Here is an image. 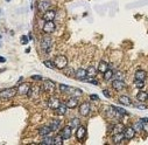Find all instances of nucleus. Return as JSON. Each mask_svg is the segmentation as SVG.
I'll use <instances>...</instances> for the list:
<instances>
[{
    "instance_id": "obj_1",
    "label": "nucleus",
    "mask_w": 148,
    "mask_h": 145,
    "mask_svg": "<svg viewBox=\"0 0 148 145\" xmlns=\"http://www.w3.org/2000/svg\"><path fill=\"white\" fill-rule=\"evenodd\" d=\"M54 64L56 69L63 70L66 66H68V57L65 55H57L56 57H54Z\"/></svg>"
},
{
    "instance_id": "obj_2",
    "label": "nucleus",
    "mask_w": 148,
    "mask_h": 145,
    "mask_svg": "<svg viewBox=\"0 0 148 145\" xmlns=\"http://www.w3.org/2000/svg\"><path fill=\"white\" fill-rule=\"evenodd\" d=\"M16 94H18V88H6L0 91V98L10 99V98H13Z\"/></svg>"
},
{
    "instance_id": "obj_3",
    "label": "nucleus",
    "mask_w": 148,
    "mask_h": 145,
    "mask_svg": "<svg viewBox=\"0 0 148 145\" xmlns=\"http://www.w3.org/2000/svg\"><path fill=\"white\" fill-rule=\"evenodd\" d=\"M40 46H41V48L43 49V50H46V52H49V49L51 48V46H53V39L50 38V36L47 34V35H45V36H42V39H41V42H40Z\"/></svg>"
},
{
    "instance_id": "obj_4",
    "label": "nucleus",
    "mask_w": 148,
    "mask_h": 145,
    "mask_svg": "<svg viewBox=\"0 0 148 145\" xmlns=\"http://www.w3.org/2000/svg\"><path fill=\"white\" fill-rule=\"evenodd\" d=\"M90 110H91V106H90V104H89L88 102H83L82 104H79V105H78V111H79V115H82V116H84V117L89 116Z\"/></svg>"
},
{
    "instance_id": "obj_5",
    "label": "nucleus",
    "mask_w": 148,
    "mask_h": 145,
    "mask_svg": "<svg viewBox=\"0 0 148 145\" xmlns=\"http://www.w3.org/2000/svg\"><path fill=\"white\" fill-rule=\"evenodd\" d=\"M50 6H51L50 0H39V3H38V10L41 13H45L46 11H48Z\"/></svg>"
},
{
    "instance_id": "obj_6",
    "label": "nucleus",
    "mask_w": 148,
    "mask_h": 145,
    "mask_svg": "<svg viewBox=\"0 0 148 145\" xmlns=\"http://www.w3.org/2000/svg\"><path fill=\"white\" fill-rule=\"evenodd\" d=\"M56 29V25L54 21H45V25L42 27V30L46 33V34H51L54 33Z\"/></svg>"
},
{
    "instance_id": "obj_7",
    "label": "nucleus",
    "mask_w": 148,
    "mask_h": 145,
    "mask_svg": "<svg viewBox=\"0 0 148 145\" xmlns=\"http://www.w3.org/2000/svg\"><path fill=\"white\" fill-rule=\"evenodd\" d=\"M30 89H32V86H30V84H28V83L19 84V87H18V94H19V95H21V96L29 95Z\"/></svg>"
},
{
    "instance_id": "obj_8",
    "label": "nucleus",
    "mask_w": 148,
    "mask_h": 145,
    "mask_svg": "<svg viewBox=\"0 0 148 145\" xmlns=\"http://www.w3.org/2000/svg\"><path fill=\"white\" fill-rule=\"evenodd\" d=\"M86 128L83 126V125H79L77 129H76V138L78 142H83L86 137Z\"/></svg>"
},
{
    "instance_id": "obj_9",
    "label": "nucleus",
    "mask_w": 148,
    "mask_h": 145,
    "mask_svg": "<svg viewBox=\"0 0 148 145\" xmlns=\"http://www.w3.org/2000/svg\"><path fill=\"white\" fill-rule=\"evenodd\" d=\"M56 18V11L54 10H48L45 13H42V19L45 21H54Z\"/></svg>"
},
{
    "instance_id": "obj_10",
    "label": "nucleus",
    "mask_w": 148,
    "mask_h": 145,
    "mask_svg": "<svg viewBox=\"0 0 148 145\" xmlns=\"http://www.w3.org/2000/svg\"><path fill=\"white\" fill-rule=\"evenodd\" d=\"M112 88H113L114 90H117V91H121V90H124V89L126 88V83H125L123 80L116 79V80L112 81Z\"/></svg>"
},
{
    "instance_id": "obj_11",
    "label": "nucleus",
    "mask_w": 148,
    "mask_h": 145,
    "mask_svg": "<svg viewBox=\"0 0 148 145\" xmlns=\"http://www.w3.org/2000/svg\"><path fill=\"white\" fill-rule=\"evenodd\" d=\"M64 140H66V139H69L70 137H71V135H72V129L69 126V125H66V126H64L61 131H60V133H58Z\"/></svg>"
},
{
    "instance_id": "obj_12",
    "label": "nucleus",
    "mask_w": 148,
    "mask_h": 145,
    "mask_svg": "<svg viewBox=\"0 0 148 145\" xmlns=\"http://www.w3.org/2000/svg\"><path fill=\"white\" fill-rule=\"evenodd\" d=\"M60 104H61V101H60L57 97L50 96V97L48 98V106H49L50 109H53V110H56Z\"/></svg>"
},
{
    "instance_id": "obj_13",
    "label": "nucleus",
    "mask_w": 148,
    "mask_h": 145,
    "mask_svg": "<svg viewBox=\"0 0 148 145\" xmlns=\"http://www.w3.org/2000/svg\"><path fill=\"white\" fill-rule=\"evenodd\" d=\"M85 77H86V69L84 68H78L76 71H75V77L76 80H79V81H85Z\"/></svg>"
},
{
    "instance_id": "obj_14",
    "label": "nucleus",
    "mask_w": 148,
    "mask_h": 145,
    "mask_svg": "<svg viewBox=\"0 0 148 145\" xmlns=\"http://www.w3.org/2000/svg\"><path fill=\"white\" fill-rule=\"evenodd\" d=\"M124 137H125V139H127V140H131L132 138H134V136H135V131H134V129L133 128H131V126H127V128H125L124 129Z\"/></svg>"
},
{
    "instance_id": "obj_15",
    "label": "nucleus",
    "mask_w": 148,
    "mask_h": 145,
    "mask_svg": "<svg viewBox=\"0 0 148 145\" xmlns=\"http://www.w3.org/2000/svg\"><path fill=\"white\" fill-rule=\"evenodd\" d=\"M65 104H66V106H68V109H75V108H77L79 104H78V99H77V97H70V98H68L66 99V102H65Z\"/></svg>"
},
{
    "instance_id": "obj_16",
    "label": "nucleus",
    "mask_w": 148,
    "mask_h": 145,
    "mask_svg": "<svg viewBox=\"0 0 148 145\" xmlns=\"http://www.w3.org/2000/svg\"><path fill=\"white\" fill-rule=\"evenodd\" d=\"M147 79V72L142 69H138L134 74V80H139V81H143Z\"/></svg>"
},
{
    "instance_id": "obj_17",
    "label": "nucleus",
    "mask_w": 148,
    "mask_h": 145,
    "mask_svg": "<svg viewBox=\"0 0 148 145\" xmlns=\"http://www.w3.org/2000/svg\"><path fill=\"white\" fill-rule=\"evenodd\" d=\"M97 72H98L97 67L90 66V67L86 69V77H89V79H95L96 75H97Z\"/></svg>"
},
{
    "instance_id": "obj_18",
    "label": "nucleus",
    "mask_w": 148,
    "mask_h": 145,
    "mask_svg": "<svg viewBox=\"0 0 148 145\" xmlns=\"http://www.w3.org/2000/svg\"><path fill=\"white\" fill-rule=\"evenodd\" d=\"M43 89H45L47 93H51V91H54V90L56 89V84H55L53 81H50V80H47V81L45 82Z\"/></svg>"
},
{
    "instance_id": "obj_19",
    "label": "nucleus",
    "mask_w": 148,
    "mask_h": 145,
    "mask_svg": "<svg viewBox=\"0 0 148 145\" xmlns=\"http://www.w3.org/2000/svg\"><path fill=\"white\" fill-rule=\"evenodd\" d=\"M119 102H120L123 105H126V106L133 105L132 99H131L130 96H127V95H121V96H119Z\"/></svg>"
},
{
    "instance_id": "obj_20",
    "label": "nucleus",
    "mask_w": 148,
    "mask_h": 145,
    "mask_svg": "<svg viewBox=\"0 0 148 145\" xmlns=\"http://www.w3.org/2000/svg\"><path fill=\"white\" fill-rule=\"evenodd\" d=\"M55 111H56L57 115H60V116H64V115L66 114V111H68V106H66L65 103H61Z\"/></svg>"
},
{
    "instance_id": "obj_21",
    "label": "nucleus",
    "mask_w": 148,
    "mask_h": 145,
    "mask_svg": "<svg viewBox=\"0 0 148 145\" xmlns=\"http://www.w3.org/2000/svg\"><path fill=\"white\" fill-rule=\"evenodd\" d=\"M51 132V129L49 125H42L40 129H39V135L42 136V137H46V136H49V133Z\"/></svg>"
},
{
    "instance_id": "obj_22",
    "label": "nucleus",
    "mask_w": 148,
    "mask_h": 145,
    "mask_svg": "<svg viewBox=\"0 0 148 145\" xmlns=\"http://www.w3.org/2000/svg\"><path fill=\"white\" fill-rule=\"evenodd\" d=\"M75 69H73V68H70V67H65L64 69H63V74L66 76V77H70V79H73V77H75Z\"/></svg>"
},
{
    "instance_id": "obj_23",
    "label": "nucleus",
    "mask_w": 148,
    "mask_h": 145,
    "mask_svg": "<svg viewBox=\"0 0 148 145\" xmlns=\"http://www.w3.org/2000/svg\"><path fill=\"white\" fill-rule=\"evenodd\" d=\"M136 99L139 101V102H146L147 99H148V93H146V91H143L142 89L136 94Z\"/></svg>"
},
{
    "instance_id": "obj_24",
    "label": "nucleus",
    "mask_w": 148,
    "mask_h": 145,
    "mask_svg": "<svg viewBox=\"0 0 148 145\" xmlns=\"http://www.w3.org/2000/svg\"><path fill=\"white\" fill-rule=\"evenodd\" d=\"M49 126H50V129H51L53 132H56L60 129V126H61V121L60 119H53L51 123L49 124Z\"/></svg>"
},
{
    "instance_id": "obj_25",
    "label": "nucleus",
    "mask_w": 148,
    "mask_h": 145,
    "mask_svg": "<svg viewBox=\"0 0 148 145\" xmlns=\"http://www.w3.org/2000/svg\"><path fill=\"white\" fill-rule=\"evenodd\" d=\"M124 139H125V137H124V133H123V132H120V133H114L113 137H112V140H113L114 144H120Z\"/></svg>"
},
{
    "instance_id": "obj_26",
    "label": "nucleus",
    "mask_w": 148,
    "mask_h": 145,
    "mask_svg": "<svg viewBox=\"0 0 148 145\" xmlns=\"http://www.w3.org/2000/svg\"><path fill=\"white\" fill-rule=\"evenodd\" d=\"M97 69H98L99 72L104 74V72L108 69V64H107V62H106V61H100L99 64H98V67H97Z\"/></svg>"
},
{
    "instance_id": "obj_27",
    "label": "nucleus",
    "mask_w": 148,
    "mask_h": 145,
    "mask_svg": "<svg viewBox=\"0 0 148 145\" xmlns=\"http://www.w3.org/2000/svg\"><path fill=\"white\" fill-rule=\"evenodd\" d=\"M79 125H81V119L77 118V117L76 118H71L70 122H69V126L71 129H77Z\"/></svg>"
},
{
    "instance_id": "obj_28",
    "label": "nucleus",
    "mask_w": 148,
    "mask_h": 145,
    "mask_svg": "<svg viewBox=\"0 0 148 145\" xmlns=\"http://www.w3.org/2000/svg\"><path fill=\"white\" fill-rule=\"evenodd\" d=\"M132 128L134 129V131H135V132H141V131L143 130V122L140 119V121H138V122L133 123V126H132Z\"/></svg>"
},
{
    "instance_id": "obj_29",
    "label": "nucleus",
    "mask_w": 148,
    "mask_h": 145,
    "mask_svg": "<svg viewBox=\"0 0 148 145\" xmlns=\"http://www.w3.org/2000/svg\"><path fill=\"white\" fill-rule=\"evenodd\" d=\"M114 76V72L112 69H107L105 72H104V80L105 81H110V80H112V77Z\"/></svg>"
},
{
    "instance_id": "obj_30",
    "label": "nucleus",
    "mask_w": 148,
    "mask_h": 145,
    "mask_svg": "<svg viewBox=\"0 0 148 145\" xmlns=\"http://www.w3.org/2000/svg\"><path fill=\"white\" fill-rule=\"evenodd\" d=\"M40 93H41V87H32L29 95H30L32 97H36V96L40 95Z\"/></svg>"
},
{
    "instance_id": "obj_31",
    "label": "nucleus",
    "mask_w": 148,
    "mask_h": 145,
    "mask_svg": "<svg viewBox=\"0 0 148 145\" xmlns=\"http://www.w3.org/2000/svg\"><path fill=\"white\" fill-rule=\"evenodd\" d=\"M124 129H125V126H124L123 124H116V125L113 126V135H114V133L124 132Z\"/></svg>"
},
{
    "instance_id": "obj_32",
    "label": "nucleus",
    "mask_w": 148,
    "mask_h": 145,
    "mask_svg": "<svg viewBox=\"0 0 148 145\" xmlns=\"http://www.w3.org/2000/svg\"><path fill=\"white\" fill-rule=\"evenodd\" d=\"M40 144H42V145H53V144H54V138L46 136V138H45Z\"/></svg>"
},
{
    "instance_id": "obj_33",
    "label": "nucleus",
    "mask_w": 148,
    "mask_h": 145,
    "mask_svg": "<svg viewBox=\"0 0 148 145\" xmlns=\"http://www.w3.org/2000/svg\"><path fill=\"white\" fill-rule=\"evenodd\" d=\"M134 87H135L136 89H139V90H141V89H143V88H145V83H143V81H139V80H134Z\"/></svg>"
},
{
    "instance_id": "obj_34",
    "label": "nucleus",
    "mask_w": 148,
    "mask_h": 145,
    "mask_svg": "<svg viewBox=\"0 0 148 145\" xmlns=\"http://www.w3.org/2000/svg\"><path fill=\"white\" fill-rule=\"evenodd\" d=\"M63 142H64V139L60 135H57V136L54 137V145H62Z\"/></svg>"
},
{
    "instance_id": "obj_35",
    "label": "nucleus",
    "mask_w": 148,
    "mask_h": 145,
    "mask_svg": "<svg viewBox=\"0 0 148 145\" xmlns=\"http://www.w3.org/2000/svg\"><path fill=\"white\" fill-rule=\"evenodd\" d=\"M113 109H114V110H116L118 114H120L121 116H123V115H125V116H127V115H128V113L125 110V109H123V108H119V106H113Z\"/></svg>"
},
{
    "instance_id": "obj_36",
    "label": "nucleus",
    "mask_w": 148,
    "mask_h": 145,
    "mask_svg": "<svg viewBox=\"0 0 148 145\" xmlns=\"http://www.w3.org/2000/svg\"><path fill=\"white\" fill-rule=\"evenodd\" d=\"M43 64H45L47 68H49V69H56V68H55V64H54V61L46 60V61H43Z\"/></svg>"
},
{
    "instance_id": "obj_37",
    "label": "nucleus",
    "mask_w": 148,
    "mask_h": 145,
    "mask_svg": "<svg viewBox=\"0 0 148 145\" xmlns=\"http://www.w3.org/2000/svg\"><path fill=\"white\" fill-rule=\"evenodd\" d=\"M69 87H70V86H68V84H60V86H58V89H60V91H61V93L66 94V91H68Z\"/></svg>"
},
{
    "instance_id": "obj_38",
    "label": "nucleus",
    "mask_w": 148,
    "mask_h": 145,
    "mask_svg": "<svg viewBox=\"0 0 148 145\" xmlns=\"http://www.w3.org/2000/svg\"><path fill=\"white\" fill-rule=\"evenodd\" d=\"M103 95L105 97H111V93L107 90V89H103Z\"/></svg>"
},
{
    "instance_id": "obj_39",
    "label": "nucleus",
    "mask_w": 148,
    "mask_h": 145,
    "mask_svg": "<svg viewBox=\"0 0 148 145\" xmlns=\"http://www.w3.org/2000/svg\"><path fill=\"white\" fill-rule=\"evenodd\" d=\"M116 76H117V79H118V80H124V72H120V71H118Z\"/></svg>"
},
{
    "instance_id": "obj_40",
    "label": "nucleus",
    "mask_w": 148,
    "mask_h": 145,
    "mask_svg": "<svg viewBox=\"0 0 148 145\" xmlns=\"http://www.w3.org/2000/svg\"><path fill=\"white\" fill-rule=\"evenodd\" d=\"M146 133H148V122H143V130Z\"/></svg>"
},
{
    "instance_id": "obj_41",
    "label": "nucleus",
    "mask_w": 148,
    "mask_h": 145,
    "mask_svg": "<svg viewBox=\"0 0 148 145\" xmlns=\"http://www.w3.org/2000/svg\"><path fill=\"white\" fill-rule=\"evenodd\" d=\"M32 79H33V80L41 81V80H42V76H41V75H33V76H32Z\"/></svg>"
},
{
    "instance_id": "obj_42",
    "label": "nucleus",
    "mask_w": 148,
    "mask_h": 145,
    "mask_svg": "<svg viewBox=\"0 0 148 145\" xmlns=\"http://www.w3.org/2000/svg\"><path fill=\"white\" fill-rule=\"evenodd\" d=\"M90 98H91L92 101H99V97H98L96 94H92V95H90Z\"/></svg>"
},
{
    "instance_id": "obj_43",
    "label": "nucleus",
    "mask_w": 148,
    "mask_h": 145,
    "mask_svg": "<svg viewBox=\"0 0 148 145\" xmlns=\"http://www.w3.org/2000/svg\"><path fill=\"white\" fill-rule=\"evenodd\" d=\"M134 106L138 108V109H141V110H146V109H147L146 105H140V104H136V105H134Z\"/></svg>"
},
{
    "instance_id": "obj_44",
    "label": "nucleus",
    "mask_w": 148,
    "mask_h": 145,
    "mask_svg": "<svg viewBox=\"0 0 148 145\" xmlns=\"http://www.w3.org/2000/svg\"><path fill=\"white\" fill-rule=\"evenodd\" d=\"M21 39H22V44H23V45L28 42V38H27V36H22V38H21Z\"/></svg>"
},
{
    "instance_id": "obj_45",
    "label": "nucleus",
    "mask_w": 148,
    "mask_h": 145,
    "mask_svg": "<svg viewBox=\"0 0 148 145\" xmlns=\"http://www.w3.org/2000/svg\"><path fill=\"white\" fill-rule=\"evenodd\" d=\"M0 62H3V63L6 62V59H5L4 56H0Z\"/></svg>"
},
{
    "instance_id": "obj_46",
    "label": "nucleus",
    "mask_w": 148,
    "mask_h": 145,
    "mask_svg": "<svg viewBox=\"0 0 148 145\" xmlns=\"http://www.w3.org/2000/svg\"><path fill=\"white\" fill-rule=\"evenodd\" d=\"M6 1H10V0H6Z\"/></svg>"
},
{
    "instance_id": "obj_47",
    "label": "nucleus",
    "mask_w": 148,
    "mask_h": 145,
    "mask_svg": "<svg viewBox=\"0 0 148 145\" xmlns=\"http://www.w3.org/2000/svg\"><path fill=\"white\" fill-rule=\"evenodd\" d=\"M0 12H1V11H0Z\"/></svg>"
},
{
    "instance_id": "obj_48",
    "label": "nucleus",
    "mask_w": 148,
    "mask_h": 145,
    "mask_svg": "<svg viewBox=\"0 0 148 145\" xmlns=\"http://www.w3.org/2000/svg\"><path fill=\"white\" fill-rule=\"evenodd\" d=\"M147 101H148V99H147Z\"/></svg>"
}]
</instances>
